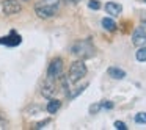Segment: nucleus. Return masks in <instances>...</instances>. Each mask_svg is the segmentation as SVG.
<instances>
[{
  "label": "nucleus",
  "mask_w": 146,
  "mask_h": 130,
  "mask_svg": "<svg viewBox=\"0 0 146 130\" xmlns=\"http://www.w3.org/2000/svg\"><path fill=\"white\" fill-rule=\"evenodd\" d=\"M60 0H41L35 5V13L41 19H50L57 14Z\"/></svg>",
  "instance_id": "f257e3e1"
},
{
  "label": "nucleus",
  "mask_w": 146,
  "mask_h": 130,
  "mask_svg": "<svg viewBox=\"0 0 146 130\" xmlns=\"http://www.w3.org/2000/svg\"><path fill=\"white\" fill-rule=\"evenodd\" d=\"M71 53L85 60V58H91L94 55V49L90 41H79L71 47Z\"/></svg>",
  "instance_id": "f03ea898"
},
{
  "label": "nucleus",
  "mask_w": 146,
  "mask_h": 130,
  "mask_svg": "<svg viewBox=\"0 0 146 130\" xmlns=\"http://www.w3.org/2000/svg\"><path fill=\"white\" fill-rule=\"evenodd\" d=\"M86 64L83 61H74L69 67V72H68V79L71 83H77L79 80H82L86 75Z\"/></svg>",
  "instance_id": "7ed1b4c3"
},
{
  "label": "nucleus",
  "mask_w": 146,
  "mask_h": 130,
  "mask_svg": "<svg viewBox=\"0 0 146 130\" xmlns=\"http://www.w3.org/2000/svg\"><path fill=\"white\" fill-rule=\"evenodd\" d=\"M63 74V60L61 58H54L47 67V79L49 80H57Z\"/></svg>",
  "instance_id": "20e7f679"
},
{
  "label": "nucleus",
  "mask_w": 146,
  "mask_h": 130,
  "mask_svg": "<svg viewBox=\"0 0 146 130\" xmlns=\"http://www.w3.org/2000/svg\"><path fill=\"white\" fill-rule=\"evenodd\" d=\"M2 10H3V14H7V16H14V14L21 13L22 5H21V2H17V0H3Z\"/></svg>",
  "instance_id": "39448f33"
},
{
  "label": "nucleus",
  "mask_w": 146,
  "mask_h": 130,
  "mask_svg": "<svg viewBox=\"0 0 146 130\" xmlns=\"http://www.w3.org/2000/svg\"><path fill=\"white\" fill-rule=\"evenodd\" d=\"M132 44L137 46V47H141V46H146V32L143 27H138V28L133 32L132 35Z\"/></svg>",
  "instance_id": "423d86ee"
},
{
  "label": "nucleus",
  "mask_w": 146,
  "mask_h": 130,
  "mask_svg": "<svg viewBox=\"0 0 146 130\" xmlns=\"http://www.w3.org/2000/svg\"><path fill=\"white\" fill-rule=\"evenodd\" d=\"M105 11H107V14H110L111 17H116V16L121 14L123 7H121L119 3H116V2H107V5H105Z\"/></svg>",
  "instance_id": "0eeeda50"
},
{
  "label": "nucleus",
  "mask_w": 146,
  "mask_h": 130,
  "mask_svg": "<svg viewBox=\"0 0 146 130\" xmlns=\"http://www.w3.org/2000/svg\"><path fill=\"white\" fill-rule=\"evenodd\" d=\"M41 94L44 96L46 99H52V96L55 94V85L52 83V80L47 79V82L42 85V89H41Z\"/></svg>",
  "instance_id": "6e6552de"
},
{
  "label": "nucleus",
  "mask_w": 146,
  "mask_h": 130,
  "mask_svg": "<svg viewBox=\"0 0 146 130\" xmlns=\"http://www.w3.org/2000/svg\"><path fill=\"white\" fill-rule=\"evenodd\" d=\"M107 74L115 80H123L126 77V71H123L121 67H116V66H111L107 69Z\"/></svg>",
  "instance_id": "1a4fd4ad"
},
{
  "label": "nucleus",
  "mask_w": 146,
  "mask_h": 130,
  "mask_svg": "<svg viewBox=\"0 0 146 130\" xmlns=\"http://www.w3.org/2000/svg\"><path fill=\"white\" fill-rule=\"evenodd\" d=\"M60 107H61V102H60V100H57V99H49L46 110H47V113L55 114L58 110H60Z\"/></svg>",
  "instance_id": "9d476101"
},
{
  "label": "nucleus",
  "mask_w": 146,
  "mask_h": 130,
  "mask_svg": "<svg viewBox=\"0 0 146 130\" xmlns=\"http://www.w3.org/2000/svg\"><path fill=\"white\" fill-rule=\"evenodd\" d=\"M102 27H104L105 30H108V32H115V30H116V22H115L111 17H104V19H102Z\"/></svg>",
  "instance_id": "9b49d317"
},
{
  "label": "nucleus",
  "mask_w": 146,
  "mask_h": 130,
  "mask_svg": "<svg viewBox=\"0 0 146 130\" xmlns=\"http://www.w3.org/2000/svg\"><path fill=\"white\" fill-rule=\"evenodd\" d=\"M135 58L140 61V63H145V61H146V47H145V46H141V47L137 50Z\"/></svg>",
  "instance_id": "f8f14e48"
},
{
  "label": "nucleus",
  "mask_w": 146,
  "mask_h": 130,
  "mask_svg": "<svg viewBox=\"0 0 146 130\" xmlns=\"http://www.w3.org/2000/svg\"><path fill=\"white\" fill-rule=\"evenodd\" d=\"M135 122L137 124H146V113H145V111L135 114Z\"/></svg>",
  "instance_id": "ddd939ff"
},
{
  "label": "nucleus",
  "mask_w": 146,
  "mask_h": 130,
  "mask_svg": "<svg viewBox=\"0 0 146 130\" xmlns=\"http://www.w3.org/2000/svg\"><path fill=\"white\" fill-rule=\"evenodd\" d=\"M88 7L91 8V10H101V2H99V0H90L88 2Z\"/></svg>",
  "instance_id": "4468645a"
},
{
  "label": "nucleus",
  "mask_w": 146,
  "mask_h": 130,
  "mask_svg": "<svg viewBox=\"0 0 146 130\" xmlns=\"http://www.w3.org/2000/svg\"><path fill=\"white\" fill-rule=\"evenodd\" d=\"M85 88H86V85H85V86H80V88H77L74 92H69V94H68V96H69V99H74L76 96H79V94H80V92H82Z\"/></svg>",
  "instance_id": "2eb2a0df"
},
{
  "label": "nucleus",
  "mask_w": 146,
  "mask_h": 130,
  "mask_svg": "<svg viewBox=\"0 0 146 130\" xmlns=\"http://www.w3.org/2000/svg\"><path fill=\"white\" fill-rule=\"evenodd\" d=\"M101 107H102V104H93L91 107H90V113H91V114L98 113V111L101 110Z\"/></svg>",
  "instance_id": "dca6fc26"
},
{
  "label": "nucleus",
  "mask_w": 146,
  "mask_h": 130,
  "mask_svg": "<svg viewBox=\"0 0 146 130\" xmlns=\"http://www.w3.org/2000/svg\"><path fill=\"white\" fill-rule=\"evenodd\" d=\"M115 129H118V130H127V125L124 122H121V121H116V122H115Z\"/></svg>",
  "instance_id": "f3484780"
},
{
  "label": "nucleus",
  "mask_w": 146,
  "mask_h": 130,
  "mask_svg": "<svg viewBox=\"0 0 146 130\" xmlns=\"http://www.w3.org/2000/svg\"><path fill=\"white\" fill-rule=\"evenodd\" d=\"M102 107L107 108V110H111V108H113V104H111V102H108V100H104V102H102Z\"/></svg>",
  "instance_id": "a211bd4d"
},
{
  "label": "nucleus",
  "mask_w": 146,
  "mask_h": 130,
  "mask_svg": "<svg viewBox=\"0 0 146 130\" xmlns=\"http://www.w3.org/2000/svg\"><path fill=\"white\" fill-rule=\"evenodd\" d=\"M64 2H68V3H77V2H80V0H64Z\"/></svg>",
  "instance_id": "6ab92c4d"
},
{
  "label": "nucleus",
  "mask_w": 146,
  "mask_h": 130,
  "mask_svg": "<svg viewBox=\"0 0 146 130\" xmlns=\"http://www.w3.org/2000/svg\"><path fill=\"white\" fill-rule=\"evenodd\" d=\"M24 2H29V0H24Z\"/></svg>",
  "instance_id": "aec40b11"
},
{
  "label": "nucleus",
  "mask_w": 146,
  "mask_h": 130,
  "mask_svg": "<svg viewBox=\"0 0 146 130\" xmlns=\"http://www.w3.org/2000/svg\"><path fill=\"white\" fill-rule=\"evenodd\" d=\"M145 2H146V0H145Z\"/></svg>",
  "instance_id": "412c9836"
}]
</instances>
